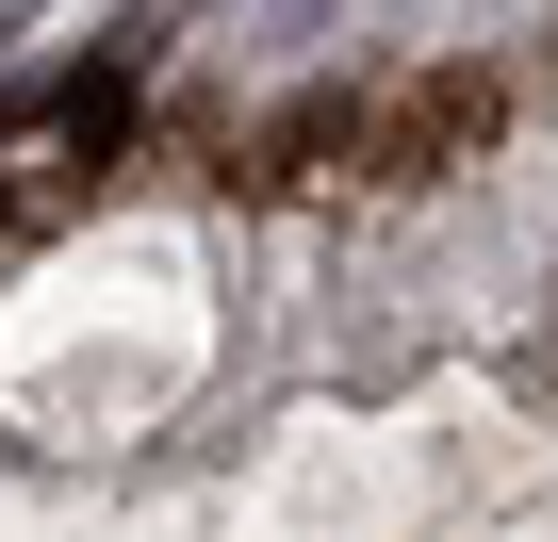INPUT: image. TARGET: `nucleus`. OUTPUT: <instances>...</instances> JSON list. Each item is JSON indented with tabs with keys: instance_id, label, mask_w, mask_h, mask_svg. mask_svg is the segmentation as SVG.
<instances>
[{
	"instance_id": "f03ea898",
	"label": "nucleus",
	"mask_w": 558,
	"mask_h": 542,
	"mask_svg": "<svg viewBox=\"0 0 558 542\" xmlns=\"http://www.w3.org/2000/svg\"><path fill=\"white\" fill-rule=\"evenodd\" d=\"M345 148H362V99H345V83H313L296 116H279V132H263V181H329Z\"/></svg>"
},
{
	"instance_id": "f257e3e1",
	"label": "nucleus",
	"mask_w": 558,
	"mask_h": 542,
	"mask_svg": "<svg viewBox=\"0 0 558 542\" xmlns=\"http://www.w3.org/2000/svg\"><path fill=\"white\" fill-rule=\"evenodd\" d=\"M476 132H493V67H427L395 116H362V165H378V181H444Z\"/></svg>"
}]
</instances>
